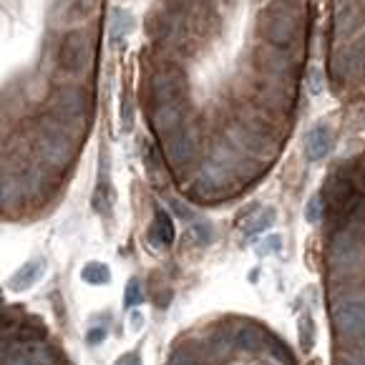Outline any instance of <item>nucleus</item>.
I'll return each instance as SVG.
<instances>
[{"mask_svg":"<svg viewBox=\"0 0 365 365\" xmlns=\"http://www.w3.org/2000/svg\"><path fill=\"white\" fill-rule=\"evenodd\" d=\"M184 3H187V0H164V6H167L169 11H179V8H184Z\"/></svg>","mask_w":365,"mask_h":365,"instance_id":"cd10ccee","label":"nucleus"},{"mask_svg":"<svg viewBox=\"0 0 365 365\" xmlns=\"http://www.w3.org/2000/svg\"><path fill=\"white\" fill-rule=\"evenodd\" d=\"M182 118H184V108L179 103H164V106L154 108V116H151V124L154 131L164 139L174 136L177 131H182Z\"/></svg>","mask_w":365,"mask_h":365,"instance_id":"6e6552de","label":"nucleus"},{"mask_svg":"<svg viewBox=\"0 0 365 365\" xmlns=\"http://www.w3.org/2000/svg\"><path fill=\"white\" fill-rule=\"evenodd\" d=\"M335 325L348 338H365V302L345 300L333 310Z\"/></svg>","mask_w":365,"mask_h":365,"instance_id":"423d86ee","label":"nucleus"},{"mask_svg":"<svg viewBox=\"0 0 365 365\" xmlns=\"http://www.w3.org/2000/svg\"><path fill=\"white\" fill-rule=\"evenodd\" d=\"M279 237L277 235H272V237H267V240L262 242L264 247H259V255H274V252H279Z\"/></svg>","mask_w":365,"mask_h":365,"instance_id":"5701e85b","label":"nucleus"},{"mask_svg":"<svg viewBox=\"0 0 365 365\" xmlns=\"http://www.w3.org/2000/svg\"><path fill=\"white\" fill-rule=\"evenodd\" d=\"M307 91L312 96H320L325 91V73H322L320 66H310V71H307Z\"/></svg>","mask_w":365,"mask_h":365,"instance_id":"a211bd4d","label":"nucleus"},{"mask_svg":"<svg viewBox=\"0 0 365 365\" xmlns=\"http://www.w3.org/2000/svg\"><path fill=\"white\" fill-rule=\"evenodd\" d=\"M151 240L159 242V245H172L174 225H172V217H169L164 210H156V220H154V230H151Z\"/></svg>","mask_w":365,"mask_h":365,"instance_id":"dca6fc26","label":"nucleus"},{"mask_svg":"<svg viewBox=\"0 0 365 365\" xmlns=\"http://www.w3.org/2000/svg\"><path fill=\"white\" fill-rule=\"evenodd\" d=\"M300 340H302V345H305V348H310V345H312V320H310V317H305V320H302Z\"/></svg>","mask_w":365,"mask_h":365,"instance_id":"b1692460","label":"nucleus"},{"mask_svg":"<svg viewBox=\"0 0 365 365\" xmlns=\"http://www.w3.org/2000/svg\"><path fill=\"white\" fill-rule=\"evenodd\" d=\"M237 343H240L242 348H255V345L259 343V333L252 325H245V328L237 333Z\"/></svg>","mask_w":365,"mask_h":365,"instance_id":"4be33fe9","label":"nucleus"},{"mask_svg":"<svg viewBox=\"0 0 365 365\" xmlns=\"http://www.w3.org/2000/svg\"><path fill=\"white\" fill-rule=\"evenodd\" d=\"M116 365H139V355H136V353L124 355V358H118Z\"/></svg>","mask_w":365,"mask_h":365,"instance_id":"a878e982","label":"nucleus"},{"mask_svg":"<svg viewBox=\"0 0 365 365\" xmlns=\"http://www.w3.org/2000/svg\"><path fill=\"white\" fill-rule=\"evenodd\" d=\"M305 220L310 222V225H317V222L322 220V197L320 194H315V197L307 202L305 207Z\"/></svg>","mask_w":365,"mask_h":365,"instance_id":"aec40b11","label":"nucleus"},{"mask_svg":"<svg viewBox=\"0 0 365 365\" xmlns=\"http://www.w3.org/2000/svg\"><path fill=\"white\" fill-rule=\"evenodd\" d=\"M350 194H353V184H350V179L340 177V174L330 177L328 187H325V197H328V205H333V207L348 205Z\"/></svg>","mask_w":365,"mask_h":365,"instance_id":"4468645a","label":"nucleus"},{"mask_svg":"<svg viewBox=\"0 0 365 365\" xmlns=\"http://www.w3.org/2000/svg\"><path fill=\"white\" fill-rule=\"evenodd\" d=\"M38 151L48 164L63 167L71 161V139L61 126H46L38 136Z\"/></svg>","mask_w":365,"mask_h":365,"instance_id":"7ed1b4c3","label":"nucleus"},{"mask_svg":"<svg viewBox=\"0 0 365 365\" xmlns=\"http://www.w3.org/2000/svg\"><path fill=\"white\" fill-rule=\"evenodd\" d=\"M333 149V129L328 124H317L305 136V154L310 161H320Z\"/></svg>","mask_w":365,"mask_h":365,"instance_id":"1a4fd4ad","label":"nucleus"},{"mask_svg":"<svg viewBox=\"0 0 365 365\" xmlns=\"http://www.w3.org/2000/svg\"><path fill=\"white\" fill-rule=\"evenodd\" d=\"M184 88H187V78L179 71H161L151 81V96H154L156 106L164 103H182Z\"/></svg>","mask_w":365,"mask_h":365,"instance_id":"39448f33","label":"nucleus"},{"mask_svg":"<svg viewBox=\"0 0 365 365\" xmlns=\"http://www.w3.org/2000/svg\"><path fill=\"white\" fill-rule=\"evenodd\" d=\"M192 232H194V237L202 242V245L212 242V237H215V230H212V225H210V222H205V220H194Z\"/></svg>","mask_w":365,"mask_h":365,"instance_id":"412c9836","label":"nucleus"},{"mask_svg":"<svg viewBox=\"0 0 365 365\" xmlns=\"http://www.w3.org/2000/svg\"><path fill=\"white\" fill-rule=\"evenodd\" d=\"M360 259L358 242L348 235V232H338L330 242V262L335 269H350L355 267Z\"/></svg>","mask_w":365,"mask_h":365,"instance_id":"0eeeda50","label":"nucleus"},{"mask_svg":"<svg viewBox=\"0 0 365 365\" xmlns=\"http://www.w3.org/2000/svg\"><path fill=\"white\" fill-rule=\"evenodd\" d=\"M43 272H46V262H43V259H31V262H26L16 274H13L8 285H11V290L23 292V290H28V287L36 285L38 279L43 277Z\"/></svg>","mask_w":365,"mask_h":365,"instance_id":"f8f14e48","label":"nucleus"},{"mask_svg":"<svg viewBox=\"0 0 365 365\" xmlns=\"http://www.w3.org/2000/svg\"><path fill=\"white\" fill-rule=\"evenodd\" d=\"M106 338V328H98V330H91V333H88V340H91V343H98V340H103Z\"/></svg>","mask_w":365,"mask_h":365,"instance_id":"bb28decb","label":"nucleus"},{"mask_svg":"<svg viewBox=\"0 0 365 365\" xmlns=\"http://www.w3.org/2000/svg\"><path fill=\"white\" fill-rule=\"evenodd\" d=\"M76 6H78L81 13H91L98 6V0H76Z\"/></svg>","mask_w":365,"mask_h":365,"instance_id":"393cba45","label":"nucleus"},{"mask_svg":"<svg viewBox=\"0 0 365 365\" xmlns=\"http://www.w3.org/2000/svg\"><path fill=\"white\" fill-rule=\"evenodd\" d=\"M167 156L174 167H187L194 159V141L187 131H177L167 139Z\"/></svg>","mask_w":365,"mask_h":365,"instance_id":"9b49d317","label":"nucleus"},{"mask_svg":"<svg viewBox=\"0 0 365 365\" xmlns=\"http://www.w3.org/2000/svg\"><path fill=\"white\" fill-rule=\"evenodd\" d=\"M53 108H56V113H58L61 124H78L81 118L86 116L88 93L78 86H66L56 93Z\"/></svg>","mask_w":365,"mask_h":365,"instance_id":"20e7f679","label":"nucleus"},{"mask_svg":"<svg viewBox=\"0 0 365 365\" xmlns=\"http://www.w3.org/2000/svg\"><path fill=\"white\" fill-rule=\"evenodd\" d=\"M81 277L86 279L88 285H106L108 279H111V272H108L106 264H101V262H88L86 267L81 269Z\"/></svg>","mask_w":365,"mask_h":365,"instance_id":"f3484780","label":"nucleus"},{"mask_svg":"<svg viewBox=\"0 0 365 365\" xmlns=\"http://www.w3.org/2000/svg\"><path fill=\"white\" fill-rule=\"evenodd\" d=\"M6 365H48L51 353L43 345H33V348H21V345H11L3 358Z\"/></svg>","mask_w":365,"mask_h":365,"instance_id":"9d476101","label":"nucleus"},{"mask_svg":"<svg viewBox=\"0 0 365 365\" xmlns=\"http://www.w3.org/2000/svg\"><path fill=\"white\" fill-rule=\"evenodd\" d=\"M259 33L272 48H287L297 38V18L290 8L272 6L259 16Z\"/></svg>","mask_w":365,"mask_h":365,"instance_id":"f257e3e1","label":"nucleus"},{"mask_svg":"<svg viewBox=\"0 0 365 365\" xmlns=\"http://www.w3.org/2000/svg\"><path fill=\"white\" fill-rule=\"evenodd\" d=\"M93 61V43L91 36L86 31H71L66 33V38L61 41L58 48V63L66 73L78 76L91 66Z\"/></svg>","mask_w":365,"mask_h":365,"instance_id":"f03ea898","label":"nucleus"},{"mask_svg":"<svg viewBox=\"0 0 365 365\" xmlns=\"http://www.w3.org/2000/svg\"><path fill=\"white\" fill-rule=\"evenodd\" d=\"M131 31H134V16L124 8H113L111 16H108V41L118 46L121 41H126Z\"/></svg>","mask_w":365,"mask_h":365,"instance_id":"ddd939ff","label":"nucleus"},{"mask_svg":"<svg viewBox=\"0 0 365 365\" xmlns=\"http://www.w3.org/2000/svg\"><path fill=\"white\" fill-rule=\"evenodd\" d=\"M279 3H285V6H295V3H300V0H279Z\"/></svg>","mask_w":365,"mask_h":365,"instance_id":"c756f323","label":"nucleus"},{"mask_svg":"<svg viewBox=\"0 0 365 365\" xmlns=\"http://www.w3.org/2000/svg\"><path fill=\"white\" fill-rule=\"evenodd\" d=\"M274 222V210H264V207H255L252 212L247 215V220H245V225H242V230H245V235H259V232H264L269 225Z\"/></svg>","mask_w":365,"mask_h":365,"instance_id":"2eb2a0df","label":"nucleus"},{"mask_svg":"<svg viewBox=\"0 0 365 365\" xmlns=\"http://www.w3.org/2000/svg\"><path fill=\"white\" fill-rule=\"evenodd\" d=\"M172 365H194L189 358H184V355H177V358L172 360Z\"/></svg>","mask_w":365,"mask_h":365,"instance_id":"c85d7f7f","label":"nucleus"},{"mask_svg":"<svg viewBox=\"0 0 365 365\" xmlns=\"http://www.w3.org/2000/svg\"><path fill=\"white\" fill-rule=\"evenodd\" d=\"M141 300H144L141 282H139V279H131L129 285H126V290H124V305L126 307H136V305H141Z\"/></svg>","mask_w":365,"mask_h":365,"instance_id":"6ab92c4d","label":"nucleus"}]
</instances>
